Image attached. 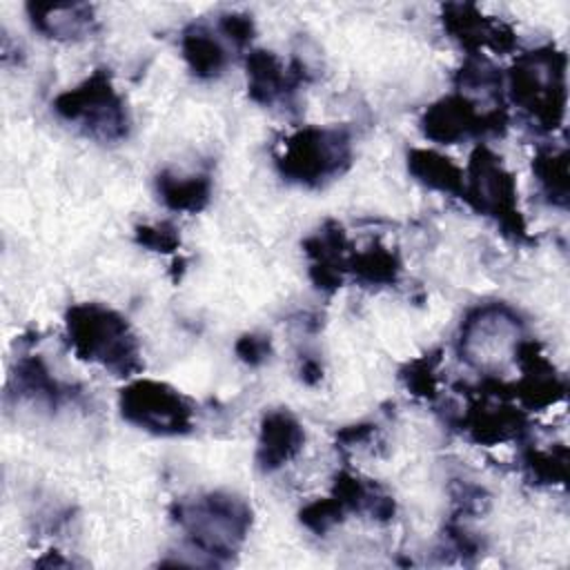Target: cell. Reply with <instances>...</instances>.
Listing matches in <instances>:
<instances>
[{
	"instance_id": "cell-20",
	"label": "cell",
	"mask_w": 570,
	"mask_h": 570,
	"mask_svg": "<svg viewBox=\"0 0 570 570\" xmlns=\"http://www.w3.org/2000/svg\"><path fill=\"white\" fill-rule=\"evenodd\" d=\"M347 274L363 285H394L401 274V258L394 249L374 243L367 249L350 254Z\"/></svg>"
},
{
	"instance_id": "cell-17",
	"label": "cell",
	"mask_w": 570,
	"mask_h": 570,
	"mask_svg": "<svg viewBox=\"0 0 570 570\" xmlns=\"http://www.w3.org/2000/svg\"><path fill=\"white\" fill-rule=\"evenodd\" d=\"M156 191L165 207L171 212L196 214L205 209L212 198V178L207 174L178 176L169 169H163L156 176Z\"/></svg>"
},
{
	"instance_id": "cell-10",
	"label": "cell",
	"mask_w": 570,
	"mask_h": 570,
	"mask_svg": "<svg viewBox=\"0 0 570 570\" xmlns=\"http://www.w3.org/2000/svg\"><path fill=\"white\" fill-rule=\"evenodd\" d=\"M245 69L249 98L265 107L287 102L301 82L307 80V71L301 60H294L289 67H285L281 58L267 49H252L245 58Z\"/></svg>"
},
{
	"instance_id": "cell-3",
	"label": "cell",
	"mask_w": 570,
	"mask_h": 570,
	"mask_svg": "<svg viewBox=\"0 0 570 570\" xmlns=\"http://www.w3.org/2000/svg\"><path fill=\"white\" fill-rule=\"evenodd\" d=\"M510 100L543 131H554L566 116V53L539 47L517 56L508 71Z\"/></svg>"
},
{
	"instance_id": "cell-25",
	"label": "cell",
	"mask_w": 570,
	"mask_h": 570,
	"mask_svg": "<svg viewBox=\"0 0 570 570\" xmlns=\"http://www.w3.org/2000/svg\"><path fill=\"white\" fill-rule=\"evenodd\" d=\"M436 365H439V352H430L407 363L401 376L414 396L432 399L436 394Z\"/></svg>"
},
{
	"instance_id": "cell-6",
	"label": "cell",
	"mask_w": 570,
	"mask_h": 570,
	"mask_svg": "<svg viewBox=\"0 0 570 570\" xmlns=\"http://www.w3.org/2000/svg\"><path fill=\"white\" fill-rule=\"evenodd\" d=\"M465 203L492 218L505 236L517 240L528 238L525 220L517 205V180L505 169L501 156L488 145H476L465 167Z\"/></svg>"
},
{
	"instance_id": "cell-8",
	"label": "cell",
	"mask_w": 570,
	"mask_h": 570,
	"mask_svg": "<svg viewBox=\"0 0 570 570\" xmlns=\"http://www.w3.org/2000/svg\"><path fill=\"white\" fill-rule=\"evenodd\" d=\"M523 323L503 303H485L470 309L461 323L459 354L474 367H488L497 356L512 354L521 343Z\"/></svg>"
},
{
	"instance_id": "cell-13",
	"label": "cell",
	"mask_w": 570,
	"mask_h": 570,
	"mask_svg": "<svg viewBox=\"0 0 570 570\" xmlns=\"http://www.w3.org/2000/svg\"><path fill=\"white\" fill-rule=\"evenodd\" d=\"M305 432L298 419L287 410H269L258 430L256 463L263 472H274L289 463L303 448Z\"/></svg>"
},
{
	"instance_id": "cell-9",
	"label": "cell",
	"mask_w": 570,
	"mask_h": 570,
	"mask_svg": "<svg viewBox=\"0 0 570 570\" xmlns=\"http://www.w3.org/2000/svg\"><path fill=\"white\" fill-rule=\"evenodd\" d=\"M421 131L439 145H456L468 138L501 134L508 125L503 107L479 109L476 100L463 94H450L432 102L421 116Z\"/></svg>"
},
{
	"instance_id": "cell-29",
	"label": "cell",
	"mask_w": 570,
	"mask_h": 570,
	"mask_svg": "<svg viewBox=\"0 0 570 570\" xmlns=\"http://www.w3.org/2000/svg\"><path fill=\"white\" fill-rule=\"evenodd\" d=\"M372 434H374V425H370V423H358V425H347V428H343V430L336 434V441H338L343 448H350V445H356V443H365Z\"/></svg>"
},
{
	"instance_id": "cell-15",
	"label": "cell",
	"mask_w": 570,
	"mask_h": 570,
	"mask_svg": "<svg viewBox=\"0 0 570 570\" xmlns=\"http://www.w3.org/2000/svg\"><path fill=\"white\" fill-rule=\"evenodd\" d=\"M27 13L31 24L56 40H78L94 31L96 18L94 7L82 2L51 4V2H29Z\"/></svg>"
},
{
	"instance_id": "cell-12",
	"label": "cell",
	"mask_w": 570,
	"mask_h": 570,
	"mask_svg": "<svg viewBox=\"0 0 570 570\" xmlns=\"http://www.w3.org/2000/svg\"><path fill=\"white\" fill-rule=\"evenodd\" d=\"M305 254L309 256V278L323 292H334L343 285L350 261V243L343 227L336 220H327L314 236L305 243Z\"/></svg>"
},
{
	"instance_id": "cell-26",
	"label": "cell",
	"mask_w": 570,
	"mask_h": 570,
	"mask_svg": "<svg viewBox=\"0 0 570 570\" xmlns=\"http://www.w3.org/2000/svg\"><path fill=\"white\" fill-rule=\"evenodd\" d=\"M134 238H136L138 245L147 247L151 252H160V254H171L180 247V234L167 220L138 225L136 232H134Z\"/></svg>"
},
{
	"instance_id": "cell-21",
	"label": "cell",
	"mask_w": 570,
	"mask_h": 570,
	"mask_svg": "<svg viewBox=\"0 0 570 570\" xmlns=\"http://www.w3.org/2000/svg\"><path fill=\"white\" fill-rule=\"evenodd\" d=\"M532 174L541 194L554 207H568L570 194V174H568V154L566 149H537L532 158Z\"/></svg>"
},
{
	"instance_id": "cell-4",
	"label": "cell",
	"mask_w": 570,
	"mask_h": 570,
	"mask_svg": "<svg viewBox=\"0 0 570 570\" xmlns=\"http://www.w3.org/2000/svg\"><path fill=\"white\" fill-rule=\"evenodd\" d=\"M352 138L341 127H303L285 138L276 167L289 183L321 187L347 171Z\"/></svg>"
},
{
	"instance_id": "cell-19",
	"label": "cell",
	"mask_w": 570,
	"mask_h": 570,
	"mask_svg": "<svg viewBox=\"0 0 570 570\" xmlns=\"http://www.w3.org/2000/svg\"><path fill=\"white\" fill-rule=\"evenodd\" d=\"M183 58L189 71L200 80L218 78L227 67V53L214 33L200 24H191L180 38Z\"/></svg>"
},
{
	"instance_id": "cell-23",
	"label": "cell",
	"mask_w": 570,
	"mask_h": 570,
	"mask_svg": "<svg viewBox=\"0 0 570 570\" xmlns=\"http://www.w3.org/2000/svg\"><path fill=\"white\" fill-rule=\"evenodd\" d=\"M521 465L532 483H563L568 479V450L566 445H559L554 450L525 448L521 452Z\"/></svg>"
},
{
	"instance_id": "cell-11",
	"label": "cell",
	"mask_w": 570,
	"mask_h": 570,
	"mask_svg": "<svg viewBox=\"0 0 570 570\" xmlns=\"http://www.w3.org/2000/svg\"><path fill=\"white\" fill-rule=\"evenodd\" d=\"M441 20L450 38L470 53H479L481 47L505 53L517 47V36L512 27L501 22L499 18L483 16L474 4H445Z\"/></svg>"
},
{
	"instance_id": "cell-27",
	"label": "cell",
	"mask_w": 570,
	"mask_h": 570,
	"mask_svg": "<svg viewBox=\"0 0 570 570\" xmlns=\"http://www.w3.org/2000/svg\"><path fill=\"white\" fill-rule=\"evenodd\" d=\"M218 27H220L223 36L227 40H232L236 47H247L252 42V38H254V31H256L252 16L238 13V11L223 13Z\"/></svg>"
},
{
	"instance_id": "cell-5",
	"label": "cell",
	"mask_w": 570,
	"mask_h": 570,
	"mask_svg": "<svg viewBox=\"0 0 570 570\" xmlns=\"http://www.w3.org/2000/svg\"><path fill=\"white\" fill-rule=\"evenodd\" d=\"M51 107L65 122L100 142L122 140L129 131V114L109 69L91 71L80 85L58 94Z\"/></svg>"
},
{
	"instance_id": "cell-30",
	"label": "cell",
	"mask_w": 570,
	"mask_h": 570,
	"mask_svg": "<svg viewBox=\"0 0 570 570\" xmlns=\"http://www.w3.org/2000/svg\"><path fill=\"white\" fill-rule=\"evenodd\" d=\"M321 376H323V367H321V363H318L316 358H305V361L301 363V379H303L307 385L318 383Z\"/></svg>"
},
{
	"instance_id": "cell-22",
	"label": "cell",
	"mask_w": 570,
	"mask_h": 570,
	"mask_svg": "<svg viewBox=\"0 0 570 570\" xmlns=\"http://www.w3.org/2000/svg\"><path fill=\"white\" fill-rule=\"evenodd\" d=\"M501 71L481 53H468L465 62L461 65V69L456 71V87L459 94L470 96L474 94H483L485 98H501Z\"/></svg>"
},
{
	"instance_id": "cell-24",
	"label": "cell",
	"mask_w": 570,
	"mask_h": 570,
	"mask_svg": "<svg viewBox=\"0 0 570 570\" xmlns=\"http://www.w3.org/2000/svg\"><path fill=\"white\" fill-rule=\"evenodd\" d=\"M345 508L343 503L332 494L327 499H316L312 503H307L303 510H301V523L312 530L314 534H325L330 532L336 523L343 521L345 517Z\"/></svg>"
},
{
	"instance_id": "cell-2",
	"label": "cell",
	"mask_w": 570,
	"mask_h": 570,
	"mask_svg": "<svg viewBox=\"0 0 570 570\" xmlns=\"http://www.w3.org/2000/svg\"><path fill=\"white\" fill-rule=\"evenodd\" d=\"M174 519L185 530L194 550L225 563L245 541L252 525L249 505L229 492H207L174 505Z\"/></svg>"
},
{
	"instance_id": "cell-14",
	"label": "cell",
	"mask_w": 570,
	"mask_h": 570,
	"mask_svg": "<svg viewBox=\"0 0 570 570\" xmlns=\"http://www.w3.org/2000/svg\"><path fill=\"white\" fill-rule=\"evenodd\" d=\"M508 399H499V403H479L470 407V412L463 416V430L474 439L476 443L494 445L510 439H519L525 432L528 416L525 410H519Z\"/></svg>"
},
{
	"instance_id": "cell-1",
	"label": "cell",
	"mask_w": 570,
	"mask_h": 570,
	"mask_svg": "<svg viewBox=\"0 0 570 570\" xmlns=\"http://www.w3.org/2000/svg\"><path fill=\"white\" fill-rule=\"evenodd\" d=\"M67 341L80 361L98 363L114 376L140 372V350L129 323L102 303H76L65 316Z\"/></svg>"
},
{
	"instance_id": "cell-18",
	"label": "cell",
	"mask_w": 570,
	"mask_h": 570,
	"mask_svg": "<svg viewBox=\"0 0 570 570\" xmlns=\"http://www.w3.org/2000/svg\"><path fill=\"white\" fill-rule=\"evenodd\" d=\"M13 381V390L18 392V396H27L33 399L36 403L60 407L71 394L69 387H65L62 383H58L49 367L42 363V358L38 356H24L16 363V370L11 374Z\"/></svg>"
},
{
	"instance_id": "cell-7",
	"label": "cell",
	"mask_w": 570,
	"mask_h": 570,
	"mask_svg": "<svg viewBox=\"0 0 570 570\" xmlns=\"http://www.w3.org/2000/svg\"><path fill=\"white\" fill-rule=\"evenodd\" d=\"M118 407L127 423L158 436H178L194 428V405L163 381L138 379L127 383L120 390Z\"/></svg>"
},
{
	"instance_id": "cell-28",
	"label": "cell",
	"mask_w": 570,
	"mask_h": 570,
	"mask_svg": "<svg viewBox=\"0 0 570 570\" xmlns=\"http://www.w3.org/2000/svg\"><path fill=\"white\" fill-rule=\"evenodd\" d=\"M236 356L247 365H261L272 354V341L265 334H243L234 345Z\"/></svg>"
},
{
	"instance_id": "cell-16",
	"label": "cell",
	"mask_w": 570,
	"mask_h": 570,
	"mask_svg": "<svg viewBox=\"0 0 570 570\" xmlns=\"http://www.w3.org/2000/svg\"><path fill=\"white\" fill-rule=\"evenodd\" d=\"M407 171L423 187L465 200V174L452 158L434 149H410Z\"/></svg>"
}]
</instances>
